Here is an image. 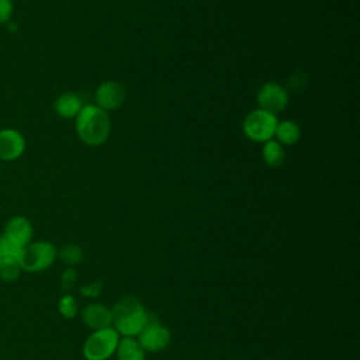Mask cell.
Instances as JSON below:
<instances>
[{
	"instance_id": "e0dca14e",
	"label": "cell",
	"mask_w": 360,
	"mask_h": 360,
	"mask_svg": "<svg viewBox=\"0 0 360 360\" xmlns=\"http://www.w3.org/2000/svg\"><path fill=\"white\" fill-rule=\"evenodd\" d=\"M21 250L22 249L14 246L3 235H0V267L7 263H18Z\"/></svg>"
},
{
	"instance_id": "4fadbf2b",
	"label": "cell",
	"mask_w": 360,
	"mask_h": 360,
	"mask_svg": "<svg viewBox=\"0 0 360 360\" xmlns=\"http://www.w3.org/2000/svg\"><path fill=\"white\" fill-rule=\"evenodd\" d=\"M115 356L118 360H146V352L142 349L136 338L121 336Z\"/></svg>"
},
{
	"instance_id": "6da1fadb",
	"label": "cell",
	"mask_w": 360,
	"mask_h": 360,
	"mask_svg": "<svg viewBox=\"0 0 360 360\" xmlns=\"http://www.w3.org/2000/svg\"><path fill=\"white\" fill-rule=\"evenodd\" d=\"M75 127L80 141L89 146L103 145L111 132L108 114L96 104H86L75 118Z\"/></svg>"
},
{
	"instance_id": "ffe728a7",
	"label": "cell",
	"mask_w": 360,
	"mask_h": 360,
	"mask_svg": "<svg viewBox=\"0 0 360 360\" xmlns=\"http://www.w3.org/2000/svg\"><path fill=\"white\" fill-rule=\"evenodd\" d=\"M20 273H21V267L18 263H7L0 267V277L7 283L14 281L20 276Z\"/></svg>"
},
{
	"instance_id": "3957f363",
	"label": "cell",
	"mask_w": 360,
	"mask_h": 360,
	"mask_svg": "<svg viewBox=\"0 0 360 360\" xmlns=\"http://www.w3.org/2000/svg\"><path fill=\"white\" fill-rule=\"evenodd\" d=\"M58 257V248L49 240H31L21 250L18 264L28 273H39L49 269Z\"/></svg>"
},
{
	"instance_id": "7c38bea8",
	"label": "cell",
	"mask_w": 360,
	"mask_h": 360,
	"mask_svg": "<svg viewBox=\"0 0 360 360\" xmlns=\"http://www.w3.org/2000/svg\"><path fill=\"white\" fill-rule=\"evenodd\" d=\"M83 101L82 98L72 91H66L62 93L53 104V108L56 111V114L62 118H76V115L80 112L82 107H83Z\"/></svg>"
},
{
	"instance_id": "52a82bcc",
	"label": "cell",
	"mask_w": 360,
	"mask_h": 360,
	"mask_svg": "<svg viewBox=\"0 0 360 360\" xmlns=\"http://www.w3.org/2000/svg\"><path fill=\"white\" fill-rule=\"evenodd\" d=\"M256 101L259 108L269 111L271 114L281 112L288 104V93L285 87H283L277 82H266L260 86Z\"/></svg>"
},
{
	"instance_id": "44dd1931",
	"label": "cell",
	"mask_w": 360,
	"mask_h": 360,
	"mask_svg": "<svg viewBox=\"0 0 360 360\" xmlns=\"http://www.w3.org/2000/svg\"><path fill=\"white\" fill-rule=\"evenodd\" d=\"M76 280H77V273H76V270H75L73 267H68V269L63 270V273H62V276H60V285H62V288H63L66 292H69V291L72 290V287L75 285Z\"/></svg>"
},
{
	"instance_id": "5bb4252c",
	"label": "cell",
	"mask_w": 360,
	"mask_h": 360,
	"mask_svg": "<svg viewBox=\"0 0 360 360\" xmlns=\"http://www.w3.org/2000/svg\"><path fill=\"white\" fill-rule=\"evenodd\" d=\"M276 141L284 145H294L301 138V128L300 125L292 120H284L277 122L276 131H274Z\"/></svg>"
},
{
	"instance_id": "ac0fdd59",
	"label": "cell",
	"mask_w": 360,
	"mask_h": 360,
	"mask_svg": "<svg viewBox=\"0 0 360 360\" xmlns=\"http://www.w3.org/2000/svg\"><path fill=\"white\" fill-rule=\"evenodd\" d=\"M58 311H59V314H60L63 318L72 319V318H75V316L77 315V312H79V304H77L76 298H75L72 294L66 292V294H63V295L59 298V301H58Z\"/></svg>"
},
{
	"instance_id": "7a4b0ae2",
	"label": "cell",
	"mask_w": 360,
	"mask_h": 360,
	"mask_svg": "<svg viewBox=\"0 0 360 360\" xmlns=\"http://www.w3.org/2000/svg\"><path fill=\"white\" fill-rule=\"evenodd\" d=\"M111 311L112 328L118 332L120 336L136 338L150 321V316L143 304L132 295L122 297L120 301H117Z\"/></svg>"
},
{
	"instance_id": "277c9868",
	"label": "cell",
	"mask_w": 360,
	"mask_h": 360,
	"mask_svg": "<svg viewBox=\"0 0 360 360\" xmlns=\"http://www.w3.org/2000/svg\"><path fill=\"white\" fill-rule=\"evenodd\" d=\"M120 338L112 326L93 330L83 343V357L86 360H108L115 354Z\"/></svg>"
},
{
	"instance_id": "9c48e42d",
	"label": "cell",
	"mask_w": 360,
	"mask_h": 360,
	"mask_svg": "<svg viewBox=\"0 0 360 360\" xmlns=\"http://www.w3.org/2000/svg\"><path fill=\"white\" fill-rule=\"evenodd\" d=\"M25 148V138L18 129H0V162H14L20 159L24 155Z\"/></svg>"
},
{
	"instance_id": "5b68a950",
	"label": "cell",
	"mask_w": 360,
	"mask_h": 360,
	"mask_svg": "<svg viewBox=\"0 0 360 360\" xmlns=\"http://www.w3.org/2000/svg\"><path fill=\"white\" fill-rule=\"evenodd\" d=\"M277 122L278 120L274 114L262 108H256L245 117L242 131L250 141L264 143L266 141L273 139Z\"/></svg>"
},
{
	"instance_id": "2e32d148",
	"label": "cell",
	"mask_w": 360,
	"mask_h": 360,
	"mask_svg": "<svg viewBox=\"0 0 360 360\" xmlns=\"http://www.w3.org/2000/svg\"><path fill=\"white\" fill-rule=\"evenodd\" d=\"M58 257H60V260L65 264L73 267V266L83 262L84 253H83V249L79 245L69 243V245H65L60 250H58Z\"/></svg>"
},
{
	"instance_id": "d6986e66",
	"label": "cell",
	"mask_w": 360,
	"mask_h": 360,
	"mask_svg": "<svg viewBox=\"0 0 360 360\" xmlns=\"http://www.w3.org/2000/svg\"><path fill=\"white\" fill-rule=\"evenodd\" d=\"M103 290H104V285H103V281H100V280H93V281L82 284L79 287L80 294L86 298H97L103 294Z\"/></svg>"
},
{
	"instance_id": "7402d4cb",
	"label": "cell",
	"mask_w": 360,
	"mask_h": 360,
	"mask_svg": "<svg viewBox=\"0 0 360 360\" xmlns=\"http://www.w3.org/2000/svg\"><path fill=\"white\" fill-rule=\"evenodd\" d=\"M14 13L13 0H0V25L7 24Z\"/></svg>"
},
{
	"instance_id": "8992f818",
	"label": "cell",
	"mask_w": 360,
	"mask_h": 360,
	"mask_svg": "<svg viewBox=\"0 0 360 360\" xmlns=\"http://www.w3.org/2000/svg\"><path fill=\"white\" fill-rule=\"evenodd\" d=\"M172 339V333L167 326L156 319H150L142 332L136 336V340L146 353H158L165 350Z\"/></svg>"
},
{
	"instance_id": "ba28073f",
	"label": "cell",
	"mask_w": 360,
	"mask_h": 360,
	"mask_svg": "<svg viewBox=\"0 0 360 360\" xmlns=\"http://www.w3.org/2000/svg\"><path fill=\"white\" fill-rule=\"evenodd\" d=\"M96 105L105 112L118 110L127 98V90L121 82L105 80L98 84L94 93Z\"/></svg>"
},
{
	"instance_id": "603a6c76",
	"label": "cell",
	"mask_w": 360,
	"mask_h": 360,
	"mask_svg": "<svg viewBox=\"0 0 360 360\" xmlns=\"http://www.w3.org/2000/svg\"><path fill=\"white\" fill-rule=\"evenodd\" d=\"M0 173H1V162H0Z\"/></svg>"
},
{
	"instance_id": "8fae6325",
	"label": "cell",
	"mask_w": 360,
	"mask_h": 360,
	"mask_svg": "<svg viewBox=\"0 0 360 360\" xmlns=\"http://www.w3.org/2000/svg\"><path fill=\"white\" fill-rule=\"evenodd\" d=\"M80 318L83 323L91 329V330H98L104 328L112 326V311L107 305L101 302H89L83 307L80 311Z\"/></svg>"
},
{
	"instance_id": "30bf717a",
	"label": "cell",
	"mask_w": 360,
	"mask_h": 360,
	"mask_svg": "<svg viewBox=\"0 0 360 360\" xmlns=\"http://www.w3.org/2000/svg\"><path fill=\"white\" fill-rule=\"evenodd\" d=\"M34 229L30 219L24 215L11 217L4 226L3 236L14 246L22 249L32 240Z\"/></svg>"
},
{
	"instance_id": "9a60e30c",
	"label": "cell",
	"mask_w": 360,
	"mask_h": 360,
	"mask_svg": "<svg viewBox=\"0 0 360 360\" xmlns=\"http://www.w3.org/2000/svg\"><path fill=\"white\" fill-rule=\"evenodd\" d=\"M262 156L269 167H280L285 159L284 146L276 139H269L263 143Z\"/></svg>"
}]
</instances>
